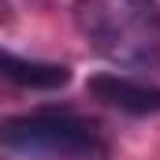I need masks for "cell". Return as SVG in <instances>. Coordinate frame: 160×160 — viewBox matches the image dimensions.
<instances>
[{
  "mask_svg": "<svg viewBox=\"0 0 160 160\" xmlns=\"http://www.w3.org/2000/svg\"><path fill=\"white\" fill-rule=\"evenodd\" d=\"M75 26L101 60L160 71V0H78Z\"/></svg>",
  "mask_w": 160,
  "mask_h": 160,
  "instance_id": "1",
  "label": "cell"
},
{
  "mask_svg": "<svg viewBox=\"0 0 160 160\" xmlns=\"http://www.w3.org/2000/svg\"><path fill=\"white\" fill-rule=\"evenodd\" d=\"M0 145L38 160H104L108 138L93 119L67 108H38L0 119Z\"/></svg>",
  "mask_w": 160,
  "mask_h": 160,
  "instance_id": "2",
  "label": "cell"
},
{
  "mask_svg": "<svg viewBox=\"0 0 160 160\" xmlns=\"http://www.w3.org/2000/svg\"><path fill=\"white\" fill-rule=\"evenodd\" d=\"M86 93L116 112H127V116H160V86L142 78L104 71V75H93L86 82Z\"/></svg>",
  "mask_w": 160,
  "mask_h": 160,
  "instance_id": "3",
  "label": "cell"
},
{
  "mask_svg": "<svg viewBox=\"0 0 160 160\" xmlns=\"http://www.w3.org/2000/svg\"><path fill=\"white\" fill-rule=\"evenodd\" d=\"M0 82L19 89H63L71 82V67L48 60H26L11 48H0Z\"/></svg>",
  "mask_w": 160,
  "mask_h": 160,
  "instance_id": "4",
  "label": "cell"
}]
</instances>
